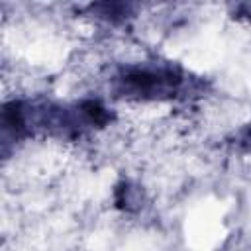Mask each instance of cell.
<instances>
[{
  "label": "cell",
  "instance_id": "obj_1",
  "mask_svg": "<svg viewBox=\"0 0 251 251\" xmlns=\"http://www.w3.org/2000/svg\"><path fill=\"white\" fill-rule=\"evenodd\" d=\"M84 112L90 116V120H94V122H98V124H102V122L106 120V112H104L96 102H86V104H84Z\"/></svg>",
  "mask_w": 251,
  "mask_h": 251
}]
</instances>
